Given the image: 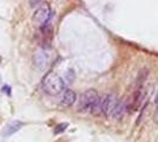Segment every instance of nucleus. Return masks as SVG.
<instances>
[{"label":"nucleus","mask_w":158,"mask_h":142,"mask_svg":"<svg viewBox=\"0 0 158 142\" xmlns=\"http://www.w3.org/2000/svg\"><path fill=\"white\" fill-rule=\"evenodd\" d=\"M41 85H43V90L51 96H57L65 90L64 81L59 75L54 72H48L44 77Z\"/></svg>","instance_id":"obj_1"},{"label":"nucleus","mask_w":158,"mask_h":142,"mask_svg":"<svg viewBox=\"0 0 158 142\" xmlns=\"http://www.w3.org/2000/svg\"><path fill=\"white\" fill-rule=\"evenodd\" d=\"M51 17H52V11H51L50 5L41 4V5H39V7L33 13L32 24H33V26L40 28V27H43V26L48 24Z\"/></svg>","instance_id":"obj_2"},{"label":"nucleus","mask_w":158,"mask_h":142,"mask_svg":"<svg viewBox=\"0 0 158 142\" xmlns=\"http://www.w3.org/2000/svg\"><path fill=\"white\" fill-rule=\"evenodd\" d=\"M98 97H99V95L94 89H88V90L84 91L78 100V111H80V112L90 111Z\"/></svg>","instance_id":"obj_3"},{"label":"nucleus","mask_w":158,"mask_h":142,"mask_svg":"<svg viewBox=\"0 0 158 142\" xmlns=\"http://www.w3.org/2000/svg\"><path fill=\"white\" fill-rule=\"evenodd\" d=\"M144 100V87H143V81H139L138 84L136 85V88L129 100H126V104H128V111H136L140 107Z\"/></svg>","instance_id":"obj_4"},{"label":"nucleus","mask_w":158,"mask_h":142,"mask_svg":"<svg viewBox=\"0 0 158 142\" xmlns=\"http://www.w3.org/2000/svg\"><path fill=\"white\" fill-rule=\"evenodd\" d=\"M117 100L118 98L114 95H111V94L105 95V96H100V112H102V116L110 117Z\"/></svg>","instance_id":"obj_5"},{"label":"nucleus","mask_w":158,"mask_h":142,"mask_svg":"<svg viewBox=\"0 0 158 142\" xmlns=\"http://www.w3.org/2000/svg\"><path fill=\"white\" fill-rule=\"evenodd\" d=\"M126 112H128V104H126V101L117 100V102L114 104V108H113V110H112L109 119H111L113 121H120L125 116Z\"/></svg>","instance_id":"obj_6"},{"label":"nucleus","mask_w":158,"mask_h":142,"mask_svg":"<svg viewBox=\"0 0 158 142\" xmlns=\"http://www.w3.org/2000/svg\"><path fill=\"white\" fill-rule=\"evenodd\" d=\"M77 101V95L73 90L71 89H66L62 91V96H61V105L62 107H71L76 103Z\"/></svg>","instance_id":"obj_7"},{"label":"nucleus","mask_w":158,"mask_h":142,"mask_svg":"<svg viewBox=\"0 0 158 142\" xmlns=\"http://www.w3.org/2000/svg\"><path fill=\"white\" fill-rule=\"evenodd\" d=\"M34 63L39 69H45L48 63V56L45 50H38L34 54Z\"/></svg>","instance_id":"obj_8"},{"label":"nucleus","mask_w":158,"mask_h":142,"mask_svg":"<svg viewBox=\"0 0 158 142\" xmlns=\"http://www.w3.org/2000/svg\"><path fill=\"white\" fill-rule=\"evenodd\" d=\"M21 126H22V123L21 122H19V121H12V122H10L5 128H4V130H3V136H10V135H12V134H14L15 131H18L20 128H21Z\"/></svg>","instance_id":"obj_9"},{"label":"nucleus","mask_w":158,"mask_h":142,"mask_svg":"<svg viewBox=\"0 0 158 142\" xmlns=\"http://www.w3.org/2000/svg\"><path fill=\"white\" fill-rule=\"evenodd\" d=\"M65 127H67V124H66V123H62V124L57 126V127H55V134L61 133V131H64V130H65Z\"/></svg>","instance_id":"obj_10"},{"label":"nucleus","mask_w":158,"mask_h":142,"mask_svg":"<svg viewBox=\"0 0 158 142\" xmlns=\"http://www.w3.org/2000/svg\"><path fill=\"white\" fill-rule=\"evenodd\" d=\"M153 121H154V123H158V103H157V107L153 112Z\"/></svg>","instance_id":"obj_11"},{"label":"nucleus","mask_w":158,"mask_h":142,"mask_svg":"<svg viewBox=\"0 0 158 142\" xmlns=\"http://www.w3.org/2000/svg\"><path fill=\"white\" fill-rule=\"evenodd\" d=\"M41 3V0H31V6H38Z\"/></svg>","instance_id":"obj_12"},{"label":"nucleus","mask_w":158,"mask_h":142,"mask_svg":"<svg viewBox=\"0 0 158 142\" xmlns=\"http://www.w3.org/2000/svg\"><path fill=\"white\" fill-rule=\"evenodd\" d=\"M154 102L158 103V89H157V93H156V95H154Z\"/></svg>","instance_id":"obj_13"},{"label":"nucleus","mask_w":158,"mask_h":142,"mask_svg":"<svg viewBox=\"0 0 158 142\" xmlns=\"http://www.w3.org/2000/svg\"><path fill=\"white\" fill-rule=\"evenodd\" d=\"M0 62H1V56H0Z\"/></svg>","instance_id":"obj_14"}]
</instances>
